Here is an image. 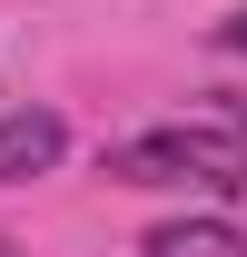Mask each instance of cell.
I'll return each instance as SVG.
<instances>
[{"mask_svg": "<svg viewBox=\"0 0 247 257\" xmlns=\"http://www.w3.org/2000/svg\"><path fill=\"white\" fill-rule=\"evenodd\" d=\"M99 178L109 188H208V198H237L247 188V128L217 109V119H168V128H139L119 149H99Z\"/></svg>", "mask_w": 247, "mask_h": 257, "instance_id": "6da1fadb", "label": "cell"}, {"mask_svg": "<svg viewBox=\"0 0 247 257\" xmlns=\"http://www.w3.org/2000/svg\"><path fill=\"white\" fill-rule=\"evenodd\" d=\"M60 149H69L60 109H10V119H0V188H20V178H50V168H60Z\"/></svg>", "mask_w": 247, "mask_h": 257, "instance_id": "7a4b0ae2", "label": "cell"}, {"mask_svg": "<svg viewBox=\"0 0 247 257\" xmlns=\"http://www.w3.org/2000/svg\"><path fill=\"white\" fill-rule=\"evenodd\" d=\"M139 257H247V237L227 218H168V227H149Z\"/></svg>", "mask_w": 247, "mask_h": 257, "instance_id": "3957f363", "label": "cell"}, {"mask_svg": "<svg viewBox=\"0 0 247 257\" xmlns=\"http://www.w3.org/2000/svg\"><path fill=\"white\" fill-rule=\"evenodd\" d=\"M217 50H247V10H227V20H217Z\"/></svg>", "mask_w": 247, "mask_h": 257, "instance_id": "277c9868", "label": "cell"}, {"mask_svg": "<svg viewBox=\"0 0 247 257\" xmlns=\"http://www.w3.org/2000/svg\"><path fill=\"white\" fill-rule=\"evenodd\" d=\"M0 257H10V247H0Z\"/></svg>", "mask_w": 247, "mask_h": 257, "instance_id": "5b68a950", "label": "cell"}]
</instances>
